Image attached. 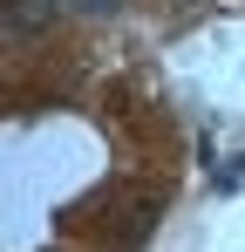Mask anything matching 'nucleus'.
Here are the masks:
<instances>
[{
	"instance_id": "nucleus-1",
	"label": "nucleus",
	"mask_w": 245,
	"mask_h": 252,
	"mask_svg": "<svg viewBox=\"0 0 245 252\" xmlns=\"http://www.w3.org/2000/svg\"><path fill=\"white\" fill-rule=\"evenodd\" d=\"M48 21H55V0H7V28L14 34H34Z\"/></svg>"
},
{
	"instance_id": "nucleus-2",
	"label": "nucleus",
	"mask_w": 245,
	"mask_h": 252,
	"mask_svg": "<svg viewBox=\"0 0 245 252\" xmlns=\"http://www.w3.org/2000/svg\"><path fill=\"white\" fill-rule=\"evenodd\" d=\"M82 14H116V0H75Z\"/></svg>"
}]
</instances>
